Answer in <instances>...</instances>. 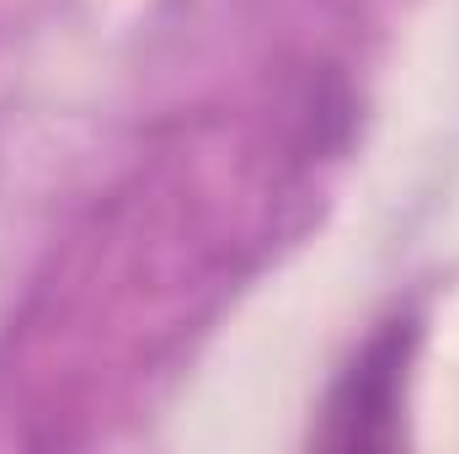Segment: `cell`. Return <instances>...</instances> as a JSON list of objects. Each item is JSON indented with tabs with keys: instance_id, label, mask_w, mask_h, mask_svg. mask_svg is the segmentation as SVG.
<instances>
[{
	"instance_id": "1",
	"label": "cell",
	"mask_w": 459,
	"mask_h": 454,
	"mask_svg": "<svg viewBox=\"0 0 459 454\" xmlns=\"http://www.w3.org/2000/svg\"><path fill=\"white\" fill-rule=\"evenodd\" d=\"M411 358V321L379 327L368 347L347 363L326 401V450H390L395 444V417H401V380Z\"/></svg>"
}]
</instances>
